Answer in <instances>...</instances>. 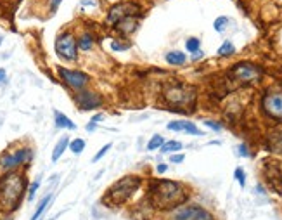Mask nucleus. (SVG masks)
Returning <instances> with one entry per match:
<instances>
[{"instance_id": "nucleus-10", "label": "nucleus", "mask_w": 282, "mask_h": 220, "mask_svg": "<svg viewBox=\"0 0 282 220\" xmlns=\"http://www.w3.org/2000/svg\"><path fill=\"white\" fill-rule=\"evenodd\" d=\"M75 104L78 106L80 111H92L97 110L104 104V99H102L101 94H97L95 90H89V89H83L75 92Z\"/></svg>"}, {"instance_id": "nucleus-4", "label": "nucleus", "mask_w": 282, "mask_h": 220, "mask_svg": "<svg viewBox=\"0 0 282 220\" xmlns=\"http://www.w3.org/2000/svg\"><path fill=\"white\" fill-rule=\"evenodd\" d=\"M139 186H140L139 177L128 175V177H123L121 180L113 184L106 194H108V200L111 201L113 205H121L133 196V193L139 189Z\"/></svg>"}, {"instance_id": "nucleus-20", "label": "nucleus", "mask_w": 282, "mask_h": 220, "mask_svg": "<svg viewBox=\"0 0 282 220\" xmlns=\"http://www.w3.org/2000/svg\"><path fill=\"white\" fill-rule=\"evenodd\" d=\"M269 149L276 153H282V130H277L270 134L269 137Z\"/></svg>"}, {"instance_id": "nucleus-28", "label": "nucleus", "mask_w": 282, "mask_h": 220, "mask_svg": "<svg viewBox=\"0 0 282 220\" xmlns=\"http://www.w3.org/2000/svg\"><path fill=\"white\" fill-rule=\"evenodd\" d=\"M111 49L116 52H121V51H128L130 44H121V40H111Z\"/></svg>"}, {"instance_id": "nucleus-37", "label": "nucleus", "mask_w": 282, "mask_h": 220, "mask_svg": "<svg viewBox=\"0 0 282 220\" xmlns=\"http://www.w3.org/2000/svg\"><path fill=\"white\" fill-rule=\"evenodd\" d=\"M167 168H168V166L165 165V163H160L156 170H158V173H165V172H167Z\"/></svg>"}, {"instance_id": "nucleus-11", "label": "nucleus", "mask_w": 282, "mask_h": 220, "mask_svg": "<svg viewBox=\"0 0 282 220\" xmlns=\"http://www.w3.org/2000/svg\"><path fill=\"white\" fill-rule=\"evenodd\" d=\"M171 220H213V215L203 207L189 205V207H177L171 215Z\"/></svg>"}, {"instance_id": "nucleus-38", "label": "nucleus", "mask_w": 282, "mask_h": 220, "mask_svg": "<svg viewBox=\"0 0 282 220\" xmlns=\"http://www.w3.org/2000/svg\"><path fill=\"white\" fill-rule=\"evenodd\" d=\"M192 54H194V55H192V59H194V61H197V59H201V57H203V55H204L201 51H196V52H192Z\"/></svg>"}, {"instance_id": "nucleus-1", "label": "nucleus", "mask_w": 282, "mask_h": 220, "mask_svg": "<svg viewBox=\"0 0 282 220\" xmlns=\"http://www.w3.org/2000/svg\"><path fill=\"white\" fill-rule=\"evenodd\" d=\"M149 198L153 207H156L158 210H173V208L180 207L187 200V194H185L184 187L178 182L158 180L151 186Z\"/></svg>"}, {"instance_id": "nucleus-36", "label": "nucleus", "mask_w": 282, "mask_h": 220, "mask_svg": "<svg viewBox=\"0 0 282 220\" xmlns=\"http://www.w3.org/2000/svg\"><path fill=\"white\" fill-rule=\"evenodd\" d=\"M95 128H97V123L95 121L90 120V123L87 125V132H95Z\"/></svg>"}, {"instance_id": "nucleus-15", "label": "nucleus", "mask_w": 282, "mask_h": 220, "mask_svg": "<svg viewBox=\"0 0 282 220\" xmlns=\"http://www.w3.org/2000/svg\"><path fill=\"white\" fill-rule=\"evenodd\" d=\"M265 173H267V179H269V182L272 184L274 189L279 191V193H282V173H281L279 165L267 166Z\"/></svg>"}, {"instance_id": "nucleus-35", "label": "nucleus", "mask_w": 282, "mask_h": 220, "mask_svg": "<svg viewBox=\"0 0 282 220\" xmlns=\"http://www.w3.org/2000/svg\"><path fill=\"white\" fill-rule=\"evenodd\" d=\"M239 151H241V156H249L248 146H246V144H241V146H239Z\"/></svg>"}, {"instance_id": "nucleus-6", "label": "nucleus", "mask_w": 282, "mask_h": 220, "mask_svg": "<svg viewBox=\"0 0 282 220\" xmlns=\"http://www.w3.org/2000/svg\"><path fill=\"white\" fill-rule=\"evenodd\" d=\"M33 160V149L31 148H19L16 151L5 153V155L0 158V168L3 172H14L19 166L28 165V163Z\"/></svg>"}, {"instance_id": "nucleus-16", "label": "nucleus", "mask_w": 282, "mask_h": 220, "mask_svg": "<svg viewBox=\"0 0 282 220\" xmlns=\"http://www.w3.org/2000/svg\"><path fill=\"white\" fill-rule=\"evenodd\" d=\"M76 44H78L80 51H90V49H94V45H95L94 33H90V31H83V33H80L78 37H76Z\"/></svg>"}, {"instance_id": "nucleus-33", "label": "nucleus", "mask_w": 282, "mask_h": 220, "mask_svg": "<svg viewBox=\"0 0 282 220\" xmlns=\"http://www.w3.org/2000/svg\"><path fill=\"white\" fill-rule=\"evenodd\" d=\"M204 125H208V127H210L211 130H215V132H220V130H222V125H220V123H217V121L206 120V121H204Z\"/></svg>"}, {"instance_id": "nucleus-13", "label": "nucleus", "mask_w": 282, "mask_h": 220, "mask_svg": "<svg viewBox=\"0 0 282 220\" xmlns=\"http://www.w3.org/2000/svg\"><path fill=\"white\" fill-rule=\"evenodd\" d=\"M140 17H142V16H126V17H123V19H119L113 28H114V31L118 35L128 37V35H132V33H135V31H137Z\"/></svg>"}, {"instance_id": "nucleus-22", "label": "nucleus", "mask_w": 282, "mask_h": 220, "mask_svg": "<svg viewBox=\"0 0 282 220\" xmlns=\"http://www.w3.org/2000/svg\"><path fill=\"white\" fill-rule=\"evenodd\" d=\"M234 52H235V47H234V44H232L230 40H225L224 44L220 45V49H218V55H222V57L232 55Z\"/></svg>"}, {"instance_id": "nucleus-17", "label": "nucleus", "mask_w": 282, "mask_h": 220, "mask_svg": "<svg viewBox=\"0 0 282 220\" xmlns=\"http://www.w3.org/2000/svg\"><path fill=\"white\" fill-rule=\"evenodd\" d=\"M54 123L57 128H66V130H75L76 128V125L73 123L66 114H62L61 111H57V110H54Z\"/></svg>"}, {"instance_id": "nucleus-25", "label": "nucleus", "mask_w": 282, "mask_h": 220, "mask_svg": "<svg viewBox=\"0 0 282 220\" xmlns=\"http://www.w3.org/2000/svg\"><path fill=\"white\" fill-rule=\"evenodd\" d=\"M163 144H165V137H161L160 134H156V135H153V139H151L149 142H147V149H149V151H156V149H160Z\"/></svg>"}, {"instance_id": "nucleus-27", "label": "nucleus", "mask_w": 282, "mask_h": 220, "mask_svg": "<svg viewBox=\"0 0 282 220\" xmlns=\"http://www.w3.org/2000/svg\"><path fill=\"white\" fill-rule=\"evenodd\" d=\"M227 24H228V17H225V16L217 17V19H215V30H217V31H224Z\"/></svg>"}, {"instance_id": "nucleus-8", "label": "nucleus", "mask_w": 282, "mask_h": 220, "mask_svg": "<svg viewBox=\"0 0 282 220\" xmlns=\"http://www.w3.org/2000/svg\"><path fill=\"white\" fill-rule=\"evenodd\" d=\"M126 16H142V7L137 2H116L106 16V24L114 26L119 19Z\"/></svg>"}, {"instance_id": "nucleus-5", "label": "nucleus", "mask_w": 282, "mask_h": 220, "mask_svg": "<svg viewBox=\"0 0 282 220\" xmlns=\"http://www.w3.org/2000/svg\"><path fill=\"white\" fill-rule=\"evenodd\" d=\"M56 54L66 62L78 61V44H76V35L71 30H64L56 38Z\"/></svg>"}, {"instance_id": "nucleus-40", "label": "nucleus", "mask_w": 282, "mask_h": 220, "mask_svg": "<svg viewBox=\"0 0 282 220\" xmlns=\"http://www.w3.org/2000/svg\"><path fill=\"white\" fill-rule=\"evenodd\" d=\"M102 120V114H95V116L92 118V121H95V123H97V121H101Z\"/></svg>"}, {"instance_id": "nucleus-7", "label": "nucleus", "mask_w": 282, "mask_h": 220, "mask_svg": "<svg viewBox=\"0 0 282 220\" xmlns=\"http://www.w3.org/2000/svg\"><path fill=\"white\" fill-rule=\"evenodd\" d=\"M57 75L62 80V83L68 89L75 90V92L87 89L90 85V80H92L89 73L82 71V69H69V68H62V66L57 68Z\"/></svg>"}, {"instance_id": "nucleus-3", "label": "nucleus", "mask_w": 282, "mask_h": 220, "mask_svg": "<svg viewBox=\"0 0 282 220\" xmlns=\"http://www.w3.org/2000/svg\"><path fill=\"white\" fill-rule=\"evenodd\" d=\"M165 101H167L170 106H173L175 113H185L184 110H192L194 103H196V92H194L192 87L182 85H168L163 90Z\"/></svg>"}, {"instance_id": "nucleus-19", "label": "nucleus", "mask_w": 282, "mask_h": 220, "mask_svg": "<svg viewBox=\"0 0 282 220\" xmlns=\"http://www.w3.org/2000/svg\"><path fill=\"white\" fill-rule=\"evenodd\" d=\"M165 59H167V62L171 66H182V64H185V61H187V55L180 51H170L167 55H165Z\"/></svg>"}, {"instance_id": "nucleus-2", "label": "nucleus", "mask_w": 282, "mask_h": 220, "mask_svg": "<svg viewBox=\"0 0 282 220\" xmlns=\"http://www.w3.org/2000/svg\"><path fill=\"white\" fill-rule=\"evenodd\" d=\"M28 182L26 177L19 172H5V175L0 177V210L14 212L19 207L21 200L24 196Z\"/></svg>"}, {"instance_id": "nucleus-31", "label": "nucleus", "mask_w": 282, "mask_h": 220, "mask_svg": "<svg viewBox=\"0 0 282 220\" xmlns=\"http://www.w3.org/2000/svg\"><path fill=\"white\" fill-rule=\"evenodd\" d=\"M234 175H235V179L239 180L241 187H244V186H246V173H244V170H242V168H237V170H235Z\"/></svg>"}, {"instance_id": "nucleus-34", "label": "nucleus", "mask_w": 282, "mask_h": 220, "mask_svg": "<svg viewBox=\"0 0 282 220\" xmlns=\"http://www.w3.org/2000/svg\"><path fill=\"white\" fill-rule=\"evenodd\" d=\"M184 158H185L184 155H173V156L170 158V162H171V163H182V162H184Z\"/></svg>"}, {"instance_id": "nucleus-23", "label": "nucleus", "mask_w": 282, "mask_h": 220, "mask_svg": "<svg viewBox=\"0 0 282 220\" xmlns=\"http://www.w3.org/2000/svg\"><path fill=\"white\" fill-rule=\"evenodd\" d=\"M69 149H71L73 155H82L83 149H85V141H83V139H75V141H69Z\"/></svg>"}, {"instance_id": "nucleus-9", "label": "nucleus", "mask_w": 282, "mask_h": 220, "mask_svg": "<svg viewBox=\"0 0 282 220\" xmlns=\"http://www.w3.org/2000/svg\"><path fill=\"white\" fill-rule=\"evenodd\" d=\"M230 78L241 85H249V83H255L262 78V69L251 62H241L232 68Z\"/></svg>"}, {"instance_id": "nucleus-39", "label": "nucleus", "mask_w": 282, "mask_h": 220, "mask_svg": "<svg viewBox=\"0 0 282 220\" xmlns=\"http://www.w3.org/2000/svg\"><path fill=\"white\" fill-rule=\"evenodd\" d=\"M5 78H7V71L3 68H0V83H2Z\"/></svg>"}, {"instance_id": "nucleus-18", "label": "nucleus", "mask_w": 282, "mask_h": 220, "mask_svg": "<svg viewBox=\"0 0 282 220\" xmlns=\"http://www.w3.org/2000/svg\"><path fill=\"white\" fill-rule=\"evenodd\" d=\"M68 148H69V137H68V135H64V137L59 139L57 144H56V148H54V151H52V156H51L52 162H54V163L57 162V160L64 155V151Z\"/></svg>"}, {"instance_id": "nucleus-12", "label": "nucleus", "mask_w": 282, "mask_h": 220, "mask_svg": "<svg viewBox=\"0 0 282 220\" xmlns=\"http://www.w3.org/2000/svg\"><path fill=\"white\" fill-rule=\"evenodd\" d=\"M263 111L274 120H282V90H270L262 101Z\"/></svg>"}, {"instance_id": "nucleus-14", "label": "nucleus", "mask_w": 282, "mask_h": 220, "mask_svg": "<svg viewBox=\"0 0 282 220\" xmlns=\"http://www.w3.org/2000/svg\"><path fill=\"white\" fill-rule=\"evenodd\" d=\"M167 128L170 132H184V134H190V135H203V132H201L192 121H187V120L170 121V123L167 125Z\"/></svg>"}, {"instance_id": "nucleus-30", "label": "nucleus", "mask_w": 282, "mask_h": 220, "mask_svg": "<svg viewBox=\"0 0 282 220\" xmlns=\"http://www.w3.org/2000/svg\"><path fill=\"white\" fill-rule=\"evenodd\" d=\"M109 149H111V142H108V144H106V146H102V148L99 149V153H97V155H95L94 158H92V162L95 163V162H99V160H101V158H104V156H106V153H108Z\"/></svg>"}, {"instance_id": "nucleus-29", "label": "nucleus", "mask_w": 282, "mask_h": 220, "mask_svg": "<svg viewBox=\"0 0 282 220\" xmlns=\"http://www.w3.org/2000/svg\"><path fill=\"white\" fill-rule=\"evenodd\" d=\"M62 0H47V5H49V14L51 16H54L56 12H57L59 5H61Z\"/></svg>"}, {"instance_id": "nucleus-32", "label": "nucleus", "mask_w": 282, "mask_h": 220, "mask_svg": "<svg viewBox=\"0 0 282 220\" xmlns=\"http://www.w3.org/2000/svg\"><path fill=\"white\" fill-rule=\"evenodd\" d=\"M38 187H40V182H38V180H37V182H33V184H31V186H30V191H28V200H33V198H35V193H37V191H38Z\"/></svg>"}, {"instance_id": "nucleus-41", "label": "nucleus", "mask_w": 282, "mask_h": 220, "mask_svg": "<svg viewBox=\"0 0 282 220\" xmlns=\"http://www.w3.org/2000/svg\"><path fill=\"white\" fill-rule=\"evenodd\" d=\"M2 42H3V38H2V37H0V45H2Z\"/></svg>"}, {"instance_id": "nucleus-24", "label": "nucleus", "mask_w": 282, "mask_h": 220, "mask_svg": "<svg viewBox=\"0 0 282 220\" xmlns=\"http://www.w3.org/2000/svg\"><path fill=\"white\" fill-rule=\"evenodd\" d=\"M161 153H173V151H180L182 149V142L178 141H168L161 146Z\"/></svg>"}, {"instance_id": "nucleus-21", "label": "nucleus", "mask_w": 282, "mask_h": 220, "mask_svg": "<svg viewBox=\"0 0 282 220\" xmlns=\"http://www.w3.org/2000/svg\"><path fill=\"white\" fill-rule=\"evenodd\" d=\"M52 201V194H47V196L44 198V200H40V203H38V207H37V210H35V214H33V217H31V220H38L42 217V214L45 212V208L49 207V203Z\"/></svg>"}, {"instance_id": "nucleus-26", "label": "nucleus", "mask_w": 282, "mask_h": 220, "mask_svg": "<svg viewBox=\"0 0 282 220\" xmlns=\"http://www.w3.org/2000/svg\"><path fill=\"white\" fill-rule=\"evenodd\" d=\"M199 45H201V42H199V38H196V37L189 38V40L185 42V47H187V51H189V52H196V51H199Z\"/></svg>"}]
</instances>
